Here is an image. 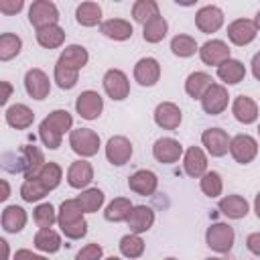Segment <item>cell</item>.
<instances>
[{"instance_id": "1", "label": "cell", "mask_w": 260, "mask_h": 260, "mask_svg": "<svg viewBox=\"0 0 260 260\" xmlns=\"http://www.w3.org/2000/svg\"><path fill=\"white\" fill-rule=\"evenodd\" d=\"M2 167L8 173H22L26 181V179H35L41 173V169L45 167V156L35 144H26L18 152H4Z\"/></svg>"}, {"instance_id": "2", "label": "cell", "mask_w": 260, "mask_h": 260, "mask_svg": "<svg viewBox=\"0 0 260 260\" xmlns=\"http://www.w3.org/2000/svg\"><path fill=\"white\" fill-rule=\"evenodd\" d=\"M73 126V118L67 110H53L39 126V136L43 144L51 150L61 146V138L65 132H69Z\"/></svg>"}, {"instance_id": "3", "label": "cell", "mask_w": 260, "mask_h": 260, "mask_svg": "<svg viewBox=\"0 0 260 260\" xmlns=\"http://www.w3.org/2000/svg\"><path fill=\"white\" fill-rule=\"evenodd\" d=\"M83 213L85 211L81 209L77 199H65L61 203L59 213H57V223L69 240H79L87 234V221Z\"/></svg>"}, {"instance_id": "4", "label": "cell", "mask_w": 260, "mask_h": 260, "mask_svg": "<svg viewBox=\"0 0 260 260\" xmlns=\"http://www.w3.org/2000/svg\"><path fill=\"white\" fill-rule=\"evenodd\" d=\"M69 146L79 156H93L100 150V136L89 128H75L69 132Z\"/></svg>"}, {"instance_id": "5", "label": "cell", "mask_w": 260, "mask_h": 260, "mask_svg": "<svg viewBox=\"0 0 260 260\" xmlns=\"http://www.w3.org/2000/svg\"><path fill=\"white\" fill-rule=\"evenodd\" d=\"M234 240H236L234 228L228 223H213L205 232V244L219 254H228L234 246Z\"/></svg>"}, {"instance_id": "6", "label": "cell", "mask_w": 260, "mask_h": 260, "mask_svg": "<svg viewBox=\"0 0 260 260\" xmlns=\"http://www.w3.org/2000/svg\"><path fill=\"white\" fill-rule=\"evenodd\" d=\"M59 20V10L53 2L49 0H35L28 8V22L39 30L51 24H57Z\"/></svg>"}, {"instance_id": "7", "label": "cell", "mask_w": 260, "mask_h": 260, "mask_svg": "<svg viewBox=\"0 0 260 260\" xmlns=\"http://www.w3.org/2000/svg\"><path fill=\"white\" fill-rule=\"evenodd\" d=\"M102 83H104L106 93L116 102L126 100L128 93H130V81H128V77H126V73L122 69H108L104 73Z\"/></svg>"}, {"instance_id": "8", "label": "cell", "mask_w": 260, "mask_h": 260, "mask_svg": "<svg viewBox=\"0 0 260 260\" xmlns=\"http://www.w3.org/2000/svg\"><path fill=\"white\" fill-rule=\"evenodd\" d=\"M230 152H232V156H234L236 162L248 165V162H252V160L256 158V154H258V142H256V138L250 136V134H238V136H234L232 142H230Z\"/></svg>"}, {"instance_id": "9", "label": "cell", "mask_w": 260, "mask_h": 260, "mask_svg": "<svg viewBox=\"0 0 260 260\" xmlns=\"http://www.w3.org/2000/svg\"><path fill=\"white\" fill-rule=\"evenodd\" d=\"M24 89L32 100H45L49 95V91H51L49 75L39 67L28 69L26 75H24Z\"/></svg>"}, {"instance_id": "10", "label": "cell", "mask_w": 260, "mask_h": 260, "mask_svg": "<svg viewBox=\"0 0 260 260\" xmlns=\"http://www.w3.org/2000/svg\"><path fill=\"white\" fill-rule=\"evenodd\" d=\"M75 110H77V114H79L83 120H95V118L102 114V110H104V100H102V95H100L98 91L85 89V91H81V93L77 95V100H75Z\"/></svg>"}, {"instance_id": "11", "label": "cell", "mask_w": 260, "mask_h": 260, "mask_svg": "<svg viewBox=\"0 0 260 260\" xmlns=\"http://www.w3.org/2000/svg\"><path fill=\"white\" fill-rule=\"evenodd\" d=\"M195 24L201 32L205 35H211V32H217L223 24V10L219 6H213V4H207L203 8L197 10L195 14Z\"/></svg>"}, {"instance_id": "12", "label": "cell", "mask_w": 260, "mask_h": 260, "mask_svg": "<svg viewBox=\"0 0 260 260\" xmlns=\"http://www.w3.org/2000/svg\"><path fill=\"white\" fill-rule=\"evenodd\" d=\"M256 32H258V28H256L254 20H250V18H238L228 24V39L238 47L250 45L256 39Z\"/></svg>"}, {"instance_id": "13", "label": "cell", "mask_w": 260, "mask_h": 260, "mask_svg": "<svg viewBox=\"0 0 260 260\" xmlns=\"http://www.w3.org/2000/svg\"><path fill=\"white\" fill-rule=\"evenodd\" d=\"M228 102H230V95H228V89L219 83H213L205 95L201 98V108L205 110V114L209 116H217L221 114L225 108H228Z\"/></svg>"}, {"instance_id": "14", "label": "cell", "mask_w": 260, "mask_h": 260, "mask_svg": "<svg viewBox=\"0 0 260 260\" xmlns=\"http://www.w3.org/2000/svg\"><path fill=\"white\" fill-rule=\"evenodd\" d=\"M201 142H203V146L207 148V152H209L211 156H223V154H228V150H230L232 138H230L228 132L221 130V128H207V130H203V134H201Z\"/></svg>"}, {"instance_id": "15", "label": "cell", "mask_w": 260, "mask_h": 260, "mask_svg": "<svg viewBox=\"0 0 260 260\" xmlns=\"http://www.w3.org/2000/svg\"><path fill=\"white\" fill-rule=\"evenodd\" d=\"M199 57L205 65H215L219 67L221 63H225L230 59V47L225 41H219V39H211L207 43L201 45L199 49Z\"/></svg>"}, {"instance_id": "16", "label": "cell", "mask_w": 260, "mask_h": 260, "mask_svg": "<svg viewBox=\"0 0 260 260\" xmlns=\"http://www.w3.org/2000/svg\"><path fill=\"white\" fill-rule=\"evenodd\" d=\"M132 156V142L126 138V136H112L106 144V158L116 165V167H122L130 160Z\"/></svg>"}, {"instance_id": "17", "label": "cell", "mask_w": 260, "mask_h": 260, "mask_svg": "<svg viewBox=\"0 0 260 260\" xmlns=\"http://www.w3.org/2000/svg\"><path fill=\"white\" fill-rule=\"evenodd\" d=\"M134 79L144 85V87H150L154 85L158 79H160V65L154 57H142L136 61L134 65Z\"/></svg>"}, {"instance_id": "18", "label": "cell", "mask_w": 260, "mask_h": 260, "mask_svg": "<svg viewBox=\"0 0 260 260\" xmlns=\"http://www.w3.org/2000/svg\"><path fill=\"white\" fill-rule=\"evenodd\" d=\"M183 120V114L177 104L173 102H160L154 110V122L162 130H177Z\"/></svg>"}, {"instance_id": "19", "label": "cell", "mask_w": 260, "mask_h": 260, "mask_svg": "<svg viewBox=\"0 0 260 260\" xmlns=\"http://www.w3.org/2000/svg\"><path fill=\"white\" fill-rule=\"evenodd\" d=\"M128 187H130V191H134L136 195L150 197V195H154V191H156V187H158V179H156V175H154L152 171L140 169V171H136L134 175H130Z\"/></svg>"}, {"instance_id": "20", "label": "cell", "mask_w": 260, "mask_h": 260, "mask_svg": "<svg viewBox=\"0 0 260 260\" xmlns=\"http://www.w3.org/2000/svg\"><path fill=\"white\" fill-rule=\"evenodd\" d=\"M152 154L158 162H165V165H171V162H177L179 156L183 154V146L179 140L175 138H158L154 144H152Z\"/></svg>"}, {"instance_id": "21", "label": "cell", "mask_w": 260, "mask_h": 260, "mask_svg": "<svg viewBox=\"0 0 260 260\" xmlns=\"http://www.w3.org/2000/svg\"><path fill=\"white\" fill-rule=\"evenodd\" d=\"M183 169H185V173H187L189 177L201 179V177L207 173V156H205V152H203L199 146L187 148L185 158H183Z\"/></svg>"}, {"instance_id": "22", "label": "cell", "mask_w": 260, "mask_h": 260, "mask_svg": "<svg viewBox=\"0 0 260 260\" xmlns=\"http://www.w3.org/2000/svg\"><path fill=\"white\" fill-rule=\"evenodd\" d=\"M126 221H128L130 234H144L154 223V211L146 205H134Z\"/></svg>"}, {"instance_id": "23", "label": "cell", "mask_w": 260, "mask_h": 260, "mask_svg": "<svg viewBox=\"0 0 260 260\" xmlns=\"http://www.w3.org/2000/svg\"><path fill=\"white\" fill-rule=\"evenodd\" d=\"M232 114L240 124H254L258 120V104L248 95H238L232 104Z\"/></svg>"}, {"instance_id": "24", "label": "cell", "mask_w": 260, "mask_h": 260, "mask_svg": "<svg viewBox=\"0 0 260 260\" xmlns=\"http://www.w3.org/2000/svg\"><path fill=\"white\" fill-rule=\"evenodd\" d=\"M93 181V167L87 160H75L71 162L67 171V183L73 189H83Z\"/></svg>"}, {"instance_id": "25", "label": "cell", "mask_w": 260, "mask_h": 260, "mask_svg": "<svg viewBox=\"0 0 260 260\" xmlns=\"http://www.w3.org/2000/svg\"><path fill=\"white\" fill-rule=\"evenodd\" d=\"M213 85V79L209 73L205 71H193L187 75L185 79V91L193 98V100H201L205 95V91Z\"/></svg>"}, {"instance_id": "26", "label": "cell", "mask_w": 260, "mask_h": 260, "mask_svg": "<svg viewBox=\"0 0 260 260\" xmlns=\"http://www.w3.org/2000/svg\"><path fill=\"white\" fill-rule=\"evenodd\" d=\"M100 32L108 39H114V41H126L132 37V24L124 18H110V20H104L100 24Z\"/></svg>"}, {"instance_id": "27", "label": "cell", "mask_w": 260, "mask_h": 260, "mask_svg": "<svg viewBox=\"0 0 260 260\" xmlns=\"http://www.w3.org/2000/svg\"><path fill=\"white\" fill-rule=\"evenodd\" d=\"M32 120H35V112L24 104H14L6 108V122L16 130H26L32 124Z\"/></svg>"}, {"instance_id": "28", "label": "cell", "mask_w": 260, "mask_h": 260, "mask_svg": "<svg viewBox=\"0 0 260 260\" xmlns=\"http://www.w3.org/2000/svg\"><path fill=\"white\" fill-rule=\"evenodd\" d=\"M219 211L230 219H242L248 215V201L242 195H225L219 199Z\"/></svg>"}, {"instance_id": "29", "label": "cell", "mask_w": 260, "mask_h": 260, "mask_svg": "<svg viewBox=\"0 0 260 260\" xmlns=\"http://www.w3.org/2000/svg\"><path fill=\"white\" fill-rule=\"evenodd\" d=\"M26 225V211L20 205H8L2 211V228L8 234H18Z\"/></svg>"}, {"instance_id": "30", "label": "cell", "mask_w": 260, "mask_h": 260, "mask_svg": "<svg viewBox=\"0 0 260 260\" xmlns=\"http://www.w3.org/2000/svg\"><path fill=\"white\" fill-rule=\"evenodd\" d=\"M217 77L228 85H236L246 77V67L238 59H228L217 67Z\"/></svg>"}, {"instance_id": "31", "label": "cell", "mask_w": 260, "mask_h": 260, "mask_svg": "<svg viewBox=\"0 0 260 260\" xmlns=\"http://www.w3.org/2000/svg\"><path fill=\"white\" fill-rule=\"evenodd\" d=\"M87 59H89V53H87V49L81 47V45H69V47H65L63 53L59 55V61H61L63 65H67V67H71V69H77V71L87 65Z\"/></svg>"}, {"instance_id": "32", "label": "cell", "mask_w": 260, "mask_h": 260, "mask_svg": "<svg viewBox=\"0 0 260 260\" xmlns=\"http://www.w3.org/2000/svg\"><path fill=\"white\" fill-rule=\"evenodd\" d=\"M63 41H65V30L59 24H51L37 30V43L45 49H57L63 45Z\"/></svg>"}, {"instance_id": "33", "label": "cell", "mask_w": 260, "mask_h": 260, "mask_svg": "<svg viewBox=\"0 0 260 260\" xmlns=\"http://www.w3.org/2000/svg\"><path fill=\"white\" fill-rule=\"evenodd\" d=\"M132 203H130V199H126V197H116V199H112L110 203H108V207H106V211H104V217L108 219V221H114V223H118V221H126L128 219V215H130V211H132Z\"/></svg>"}, {"instance_id": "34", "label": "cell", "mask_w": 260, "mask_h": 260, "mask_svg": "<svg viewBox=\"0 0 260 260\" xmlns=\"http://www.w3.org/2000/svg\"><path fill=\"white\" fill-rule=\"evenodd\" d=\"M35 248L47 254H55L61 248V236L51 228H43L35 234Z\"/></svg>"}, {"instance_id": "35", "label": "cell", "mask_w": 260, "mask_h": 260, "mask_svg": "<svg viewBox=\"0 0 260 260\" xmlns=\"http://www.w3.org/2000/svg\"><path fill=\"white\" fill-rule=\"evenodd\" d=\"M75 18L81 26H95L102 20V8L98 2H81L75 10Z\"/></svg>"}, {"instance_id": "36", "label": "cell", "mask_w": 260, "mask_h": 260, "mask_svg": "<svg viewBox=\"0 0 260 260\" xmlns=\"http://www.w3.org/2000/svg\"><path fill=\"white\" fill-rule=\"evenodd\" d=\"M154 16H160L158 4H156L154 0H136V2L132 4V18H134L136 22H140L142 26H144L148 20H152Z\"/></svg>"}, {"instance_id": "37", "label": "cell", "mask_w": 260, "mask_h": 260, "mask_svg": "<svg viewBox=\"0 0 260 260\" xmlns=\"http://www.w3.org/2000/svg\"><path fill=\"white\" fill-rule=\"evenodd\" d=\"M167 30H169L167 20L162 16H154L152 20H148L142 26V37L146 43H160L167 37Z\"/></svg>"}, {"instance_id": "38", "label": "cell", "mask_w": 260, "mask_h": 260, "mask_svg": "<svg viewBox=\"0 0 260 260\" xmlns=\"http://www.w3.org/2000/svg\"><path fill=\"white\" fill-rule=\"evenodd\" d=\"M120 252L122 256L134 260V258H140L144 254V240L138 236V234H126L120 238Z\"/></svg>"}, {"instance_id": "39", "label": "cell", "mask_w": 260, "mask_h": 260, "mask_svg": "<svg viewBox=\"0 0 260 260\" xmlns=\"http://www.w3.org/2000/svg\"><path fill=\"white\" fill-rule=\"evenodd\" d=\"M171 51H173L175 57L185 59V57L195 55V51H199V49H197V41L193 37H189V35H175L171 39Z\"/></svg>"}, {"instance_id": "40", "label": "cell", "mask_w": 260, "mask_h": 260, "mask_svg": "<svg viewBox=\"0 0 260 260\" xmlns=\"http://www.w3.org/2000/svg\"><path fill=\"white\" fill-rule=\"evenodd\" d=\"M22 49V41L18 35L14 32H4L0 37V59L2 61H10L14 59Z\"/></svg>"}, {"instance_id": "41", "label": "cell", "mask_w": 260, "mask_h": 260, "mask_svg": "<svg viewBox=\"0 0 260 260\" xmlns=\"http://www.w3.org/2000/svg\"><path fill=\"white\" fill-rule=\"evenodd\" d=\"M37 179L47 187V191H53V189L59 187V183L63 179V171H61V167L57 162H45V167L41 169Z\"/></svg>"}, {"instance_id": "42", "label": "cell", "mask_w": 260, "mask_h": 260, "mask_svg": "<svg viewBox=\"0 0 260 260\" xmlns=\"http://www.w3.org/2000/svg\"><path fill=\"white\" fill-rule=\"evenodd\" d=\"M199 187L201 191L207 195V197H219L221 191H223V181H221V175L217 171H207L201 179H199Z\"/></svg>"}, {"instance_id": "43", "label": "cell", "mask_w": 260, "mask_h": 260, "mask_svg": "<svg viewBox=\"0 0 260 260\" xmlns=\"http://www.w3.org/2000/svg\"><path fill=\"white\" fill-rule=\"evenodd\" d=\"M77 201H79V205H81V209H83L85 213H93V211H98V209L104 205V191L98 189V187L85 189V191L77 197Z\"/></svg>"}, {"instance_id": "44", "label": "cell", "mask_w": 260, "mask_h": 260, "mask_svg": "<svg viewBox=\"0 0 260 260\" xmlns=\"http://www.w3.org/2000/svg\"><path fill=\"white\" fill-rule=\"evenodd\" d=\"M47 187L35 177V179H26L22 185H20V197L26 201V203H32V201H41L45 195H47Z\"/></svg>"}, {"instance_id": "45", "label": "cell", "mask_w": 260, "mask_h": 260, "mask_svg": "<svg viewBox=\"0 0 260 260\" xmlns=\"http://www.w3.org/2000/svg\"><path fill=\"white\" fill-rule=\"evenodd\" d=\"M77 75H79L77 69H71V67L63 65L61 61H57V65H55V81H57V85H59L61 89H71V87H75Z\"/></svg>"}, {"instance_id": "46", "label": "cell", "mask_w": 260, "mask_h": 260, "mask_svg": "<svg viewBox=\"0 0 260 260\" xmlns=\"http://www.w3.org/2000/svg\"><path fill=\"white\" fill-rule=\"evenodd\" d=\"M32 219L35 223L43 230V228H51L55 221H57V213H55V207L51 203H41L32 209Z\"/></svg>"}, {"instance_id": "47", "label": "cell", "mask_w": 260, "mask_h": 260, "mask_svg": "<svg viewBox=\"0 0 260 260\" xmlns=\"http://www.w3.org/2000/svg\"><path fill=\"white\" fill-rule=\"evenodd\" d=\"M102 254L104 250L100 244H87L75 254V260H102Z\"/></svg>"}, {"instance_id": "48", "label": "cell", "mask_w": 260, "mask_h": 260, "mask_svg": "<svg viewBox=\"0 0 260 260\" xmlns=\"http://www.w3.org/2000/svg\"><path fill=\"white\" fill-rule=\"evenodd\" d=\"M22 6H24L22 0H0V12L4 14H16L22 10Z\"/></svg>"}, {"instance_id": "49", "label": "cell", "mask_w": 260, "mask_h": 260, "mask_svg": "<svg viewBox=\"0 0 260 260\" xmlns=\"http://www.w3.org/2000/svg\"><path fill=\"white\" fill-rule=\"evenodd\" d=\"M246 248H248L252 254L260 256V232H254V234H250V236L246 238Z\"/></svg>"}, {"instance_id": "50", "label": "cell", "mask_w": 260, "mask_h": 260, "mask_svg": "<svg viewBox=\"0 0 260 260\" xmlns=\"http://www.w3.org/2000/svg\"><path fill=\"white\" fill-rule=\"evenodd\" d=\"M12 260H47V258L45 256H39V254H32L30 250L22 248V250H16V254H14Z\"/></svg>"}, {"instance_id": "51", "label": "cell", "mask_w": 260, "mask_h": 260, "mask_svg": "<svg viewBox=\"0 0 260 260\" xmlns=\"http://www.w3.org/2000/svg\"><path fill=\"white\" fill-rule=\"evenodd\" d=\"M252 75H254V77L260 81V51H258V53L252 57Z\"/></svg>"}, {"instance_id": "52", "label": "cell", "mask_w": 260, "mask_h": 260, "mask_svg": "<svg viewBox=\"0 0 260 260\" xmlns=\"http://www.w3.org/2000/svg\"><path fill=\"white\" fill-rule=\"evenodd\" d=\"M2 87H4V93H2V98H0V104L4 106V104L8 102V98H10V93H12V85H10L8 81H2Z\"/></svg>"}, {"instance_id": "53", "label": "cell", "mask_w": 260, "mask_h": 260, "mask_svg": "<svg viewBox=\"0 0 260 260\" xmlns=\"http://www.w3.org/2000/svg\"><path fill=\"white\" fill-rule=\"evenodd\" d=\"M8 195H10V185H8V181H2V195H0V199L6 201Z\"/></svg>"}, {"instance_id": "54", "label": "cell", "mask_w": 260, "mask_h": 260, "mask_svg": "<svg viewBox=\"0 0 260 260\" xmlns=\"http://www.w3.org/2000/svg\"><path fill=\"white\" fill-rule=\"evenodd\" d=\"M254 211H256V217L260 219V191L256 193V199H254Z\"/></svg>"}, {"instance_id": "55", "label": "cell", "mask_w": 260, "mask_h": 260, "mask_svg": "<svg viewBox=\"0 0 260 260\" xmlns=\"http://www.w3.org/2000/svg\"><path fill=\"white\" fill-rule=\"evenodd\" d=\"M0 246H2V252H4L2 260H8V242L6 240H0Z\"/></svg>"}, {"instance_id": "56", "label": "cell", "mask_w": 260, "mask_h": 260, "mask_svg": "<svg viewBox=\"0 0 260 260\" xmlns=\"http://www.w3.org/2000/svg\"><path fill=\"white\" fill-rule=\"evenodd\" d=\"M254 24H256V28L260 30V10L256 12V16H254Z\"/></svg>"}, {"instance_id": "57", "label": "cell", "mask_w": 260, "mask_h": 260, "mask_svg": "<svg viewBox=\"0 0 260 260\" xmlns=\"http://www.w3.org/2000/svg\"><path fill=\"white\" fill-rule=\"evenodd\" d=\"M106 260H120L118 256H110V258H106Z\"/></svg>"}, {"instance_id": "58", "label": "cell", "mask_w": 260, "mask_h": 260, "mask_svg": "<svg viewBox=\"0 0 260 260\" xmlns=\"http://www.w3.org/2000/svg\"><path fill=\"white\" fill-rule=\"evenodd\" d=\"M205 260H223V258H205Z\"/></svg>"}, {"instance_id": "59", "label": "cell", "mask_w": 260, "mask_h": 260, "mask_svg": "<svg viewBox=\"0 0 260 260\" xmlns=\"http://www.w3.org/2000/svg\"><path fill=\"white\" fill-rule=\"evenodd\" d=\"M165 260H177V258H165Z\"/></svg>"}, {"instance_id": "60", "label": "cell", "mask_w": 260, "mask_h": 260, "mask_svg": "<svg viewBox=\"0 0 260 260\" xmlns=\"http://www.w3.org/2000/svg\"><path fill=\"white\" fill-rule=\"evenodd\" d=\"M258 134H260V126H258Z\"/></svg>"}]
</instances>
